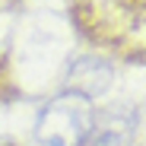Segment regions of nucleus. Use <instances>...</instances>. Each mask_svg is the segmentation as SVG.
<instances>
[{
  "mask_svg": "<svg viewBox=\"0 0 146 146\" xmlns=\"http://www.w3.org/2000/svg\"><path fill=\"white\" fill-rule=\"evenodd\" d=\"M86 146H121V143H117L114 133H99V137H89Z\"/></svg>",
  "mask_w": 146,
  "mask_h": 146,
  "instance_id": "obj_3",
  "label": "nucleus"
},
{
  "mask_svg": "<svg viewBox=\"0 0 146 146\" xmlns=\"http://www.w3.org/2000/svg\"><path fill=\"white\" fill-rule=\"evenodd\" d=\"M70 80H73V92H80V95L89 99L95 92H105V86L111 83V70L102 67V64H95V60H80L73 67Z\"/></svg>",
  "mask_w": 146,
  "mask_h": 146,
  "instance_id": "obj_2",
  "label": "nucleus"
},
{
  "mask_svg": "<svg viewBox=\"0 0 146 146\" xmlns=\"http://www.w3.org/2000/svg\"><path fill=\"white\" fill-rule=\"evenodd\" d=\"M35 137L44 146H86L92 137V102L80 92H60L38 114Z\"/></svg>",
  "mask_w": 146,
  "mask_h": 146,
  "instance_id": "obj_1",
  "label": "nucleus"
}]
</instances>
